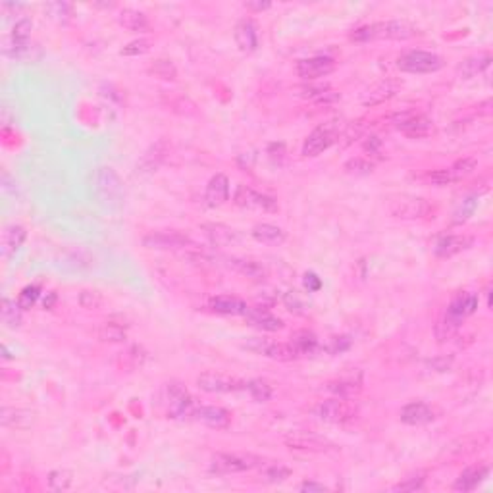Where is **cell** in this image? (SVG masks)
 Returning a JSON list of instances; mask_svg holds the SVG:
<instances>
[{
    "label": "cell",
    "instance_id": "obj_1",
    "mask_svg": "<svg viewBox=\"0 0 493 493\" xmlns=\"http://www.w3.org/2000/svg\"><path fill=\"white\" fill-rule=\"evenodd\" d=\"M417 27L407 19H387V21H376L368 26L357 27L349 39L354 43H370V41H407L417 35Z\"/></svg>",
    "mask_w": 493,
    "mask_h": 493
},
{
    "label": "cell",
    "instance_id": "obj_2",
    "mask_svg": "<svg viewBox=\"0 0 493 493\" xmlns=\"http://www.w3.org/2000/svg\"><path fill=\"white\" fill-rule=\"evenodd\" d=\"M345 126H347V124H343V121L339 120H329L326 121V124H322V126H318L317 129L307 137V141H304V156H310V159H312V156H318V154H322L324 151H328L329 146L339 141Z\"/></svg>",
    "mask_w": 493,
    "mask_h": 493
},
{
    "label": "cell",
    "instance_id": "obj_3",
    "mask_svg": "<svg viewBox=\"0 0 493 493\" xmlns=\"http://www.w3.org/2000/svg\"><path fill=\"white\" fill-rule=\"evenodd\" d=\"M387 212L393 218H401V220H422L434 212V206L422 196L399 195L389 199Z\"/></svg>",
    "mask_w": 493,
    "mask_h": 493
},
{
    "label": "cell",
    "instance_id": "obj_4",
    "mask_svg": "<svg viewBox=\"0 0 493 493\" xmlns=\"http://www.w3.org/2000/svg\"><path fill=\"white\" fill-rule=\"evenodd\" d=\"M443 58L436 52L407 51L397 58V68L405 74H434L443 68Z\"/></svg>",
    "mask_w": 493,
    "mask_h": 493
},
{
    "label": "cell",
    "instance_id": "obj_5",
    "mask_svg": "<svg viewBox=\"0 0 493 493\" xmlns=\"http://www.w3.org/2000/svg\"><path fill=\"white\" fill-rule=\"evenodd\" d=\"M264 462L259 457L245 455V453H216L210 461V472L214 474H237L246 472L257 467H262Z\"/></svg>",
    "mask_w": 493,
    "mask_h": 493
},
{
    "label": "cell",
    "instance_id": "obj_6",
    "mask_svg": "<svg viewBox=\"0 0 493 493\" xmlns=\"http://www.w3.org/2000/svg\"><path fill=\"white\" fill-rule=\"evenodd\" d=\"M357 405L351 399L343 397H332L328 401H322L314 407V414H317L322 422L329 424H345L349 420H353L357 417Z\"/></svg>",
    "mask_w": 493,
    "mask_h": 493
},
{
    "label": "cell",
    "instance_id": "obj_7",
    "mask_svg": "<svg viewBox=\"0 0 493 493\" xmlns=\"http://www.w3.org/2000/svg\"><path fill=\"white\" fill-rule=\"evenodd\" d=\"M166 403H168V417L184 420L191 418L195 412V403L193 397L187 392V387L179 382H170L166 386Z\"/></svg>",
    "mask_w": 493,
    "mask_h": 493
},
{
    "label": "cell",
    "instance_id": "obj_8",
    "mask_svg": "<svg viewBox=\"0 0 493 493\" xmlns=\"http://www.w3.org/2000/svg\"><path fill=\"white\" fill-rule=\"evenodd\" d=\"M478 166V160L474 156H467V159L457 160L455 164H451L449 168H443V170L430 171L426 179L430 181L432 185H437V187H445V185L457 184V181H462L464 177H468L472 171L476 170Z\"/></svg>",
    "mask_w": 493,
    "mask_h": 493
},
{
    "label": "cell",
    "instance_id": "obj_9",
    "mask_svg": "<svg viewBox=\"0 0 493 493\" xmlns=\"http://www.w3.org/2000/svg\"><path fill=\"white\" fill-rule=\"evenodd\" d=\"M393 124L399 131L405 133L407 137L411 139H426L430 137L432 133L436 131L434 121L424 114H417V112H403L393 118Z\"/></svg>",
    "mask_w": 493,
    "mask_h": 493
},
{
    "label": "cell",
    "instance_id": "obj_10",
    "mask_svg": "<svg viewBox=\"0 0 493 493\" xmlns=\"http://www.w3.org/2000/svg\"><path fill=\"white\" fill-rule=\"evenodd\" d=\"M234 203L241 209L249 210H260V212H278V201L270 195L259 193L249 185H237V189L234 193Z\"/></svg>",
    "mask_w": 493,
    "mask_h": 493
},
{
    "label": "cell",
    "instance_id": "obj_11",
    "mask_svg": "<svg viewBox=\"0 0 493 493\" xmlns=\"http://www.w3.org/2000/svg\"><path fill=\"white\" fill-rule=\"evenodd\" d=\"M243 347L257 354H262L266 359H272V361L289 362L297 359V354H295L289 343L270 342V339H264V337H251V339H246Z\"/></svg>",
    "mask_w": 493,
    "mask_h": 493
},
{
    "label": "cell",
    "instance_id": "obj_12",
    "mask_svg": "<svg viewBox=\"0 0 493 493\" xmlns=\"http://www.w3.org/2000/svg\"><path fill=\"white\" fill-rule=\"evenodd\" d=\"M285 445L293 451H310V453H324L334 449V443L314 432H291L285 436Z\"/></svg>",
    "mask_w": 493,
    "mask_h": 493
},
{
    "label": "cell",
    "instance_id": "obj_13",
    "mask_svg": "<svg viewBox=\"0 0 493 493\" xmlns=\"http://www.w3.org/2000/svg\"><path fill=\"white\" fill-rule=\"evenodd\" d=\"M95 187L99 191V195L108 201V203H118L124 196V184H121L120 176L116 174L112 168H99L95 171Z\"/></svg>",
    "mask_w": 493,
    "mask_h": 493
},
{
    "label": "cell",
    "instance_id": "obj_14",
    "mask_svg": "<svg viewBox=\"0 0 493 493\" xmlns=\"http://www.w3.org/2000/svg\"><path fill=\"white\" fill-rule=\"evenodd\" d=\"M196 386L206 393H235L245 389V382L237 378H229L224 374L204 372L196 378Z\"/></svg>",
    "mask_w": 493,
    "mask_h": 493
},
{
    "label": "cell",
    "instance_id": "obj_15",
    "mask_svg": "<svg viewBox=\"0 0 493 493\" xmlns=\"http://www.w3.org/2000/svg\"><path fill=\"white\" fill-rule=\"evenodd\" d=\"M143 245L146 249H156V251H174V249H185L193 245V241L185 234L179 231H152L143 237Z\"/></svg>",
    "mask_w": 493,
    "mask_h": 493
},
{
    "label": "cell",
    "instance_id": "obj_16",
    "mask_svg": "<svg viewBox=\"0 0 493 493\" xmlns=\"http://www.w3.org/2000/svg\"><path fill=\"white\" fill-rule=\"evenodd\" d=\"M326 389L334 397L354 399L362 392V372L361 370H353V372L343 374L339 378L329 379L328 384H326Z\"/></svg>",
    "mask_w": 493,
    "mask_h": 493
},
{
    "label": "cell",
    "instance_id": "obj_17",
    "mask_svg": "<svg viewBox=\"0 0 493 493\" xmlns=\"http://www.w3.org/2000/svg\"><path fill=\"white\" fill-rule=\"evenodd\" d=\"M2 52L4 56L16 62H37L43 56V51L37 43L33 41H14L8 37L2 44Z\"/></svg>",
    "mask_w": 493,
    "mask_h": 493
},
{
    "label": "cell",
    "instance_id": "obj_18",
    "mask_svg": "<svg viewBox=\"0 0 493 493\" xmlns=\"http://www.w3.org/2000/svg\"><path fill=\"white\" fill-rule=\"evenodd\" d=\"M403 87V83L399 79H393V77H386L382 81L374 83L372 87L368 89L364 96H362V104L364 106H378L382 102L389 101L393 96L397 95L399 91Z\"/></svg>",
    "mask_w": 493,
    "mask_h": 493
},
{
    "label": "cell",
    "instance_id": "obj_19",
    "mask_svg": "<svg viewBox=\"0 0 493 493\" xmlns=\"http://www.w3.org/2000/svg\"><path fill=\"white\" fill-rule=\"evenodd\" d=\"M335 70L334 58L329 56H312L304 58L297 64L299 77H303L304 81H314L318 77L329 76Z\"/></svg>",
    "mask_w": 493,
    "mask_h": 493
},
{
    "label": "cell",
    "instance_id": "obj_20",
    "mask_svg": "<svg viewBox=\"0 0 493 493\" xmlns=\"http://www.w3.org/2000/svg\"><path fill=\"white\" fill-rule=\"evenodd\" d=\"M472 243H474V237H470V235H442L434 243V254L437 259H451V257L470 249Z\"/></svg>",
    "mask_w": 493,
    "mask_h": 493
},
{
    "label": "cell",
    "instance_id": "obj_21",
    "mask_svg": "<svg viewBox=\"0 0 493 493\" xmlns=\"http://www.w3.org/2000/svg\"><path fill=\"white\" fill-rule=\"evenodd\" d=\"M37 422V412L19 407H4L0 412V424L14 430H29Z\"/></svg>",
    "mask_w": 493,
    "mask_h": 493
},
{
    "label": "cell",
    "instance_id": "obj_22",
    "mask_svg": "<svg viewBox=\"0 0 493 493\" xmlns=\"http://www.w3.org/2000/svg\"><path fill=\"white\" fill-rule=\"evenodd\" d=\"M193 418L214 430H226L231 424V414L221 407H195Z\"/></svg>",
    "mask_w": 493,
    "mask_h": 493
},
{
    "label": "cell",
    "instance_id": "obj_23",
    "mask_svg": "<svg viewBox=\"0 0 493 493\" xmlns=\"http://www.w3.org/2000/svg\"><path fill=\"white\" fill-rule=\"evenodd\" d=\"M478 304H480V299L476 293H470V291H462V293H457L453 301L447 307V314H451L457 320H467L468 317H472L476 310H478Z\"/></svg>",
    "mask_w": 493,
    "mask_h": 493
},
{
    "label": "cell",
    "instance_id": "obj_24",
    "mask_svg": "<svg viewBox=\"0 0 493 493\" xmlns=\"http://www.w3.org/2000/svg\"><path fill=\"white\" fill-rule=\"evenodd\" d=\"M234 37L241 52L251 54V52L259 49V27H257L253 19H241L239 24L235 26Z\"/></svg>",
    "mask_w": 493,
    "mask_h": 493
},
{
    "label": "cell",
    "instance_id": "obj_25",
    "mask_svg": "<svg viewBox=\"0 0 493 493\" xmlns=\"http://www.w3.org/2000/svg\"><path fill=\"white\" fill-rule=\"evenodd\" d=\"M434 420H436L434 409L422 401H412L401 409V422L409 424V426H426Z\"/></svg>",
    "mask_w": 493,
    "mask_h": 493
},
{
    "label": "cell",
    "instance_id": "obj_26",
    "mask_svg": "<svg viewBox=\"0 0 493 493\" xmlns=\"http://www.w3.org/2000/svg\"><path fill=\"white\" fill-rule=\"evenodd\" d=\"M229 199V179L224 174H216L210 177L206 191H204V201L210 209H218Z\"/></svg>",
    "mask_w": 493,
    "mask_h": 493
},
{
    "label": "cell",
    "instance_id": "obj_27",
    "mask_svg": "<svg viewBox=\"0 0 493 493\" xmlns=\"http://www.w3.org/2000/svg\"><path fill=\"white\" fill-rule=\"evenodd\" d=\"M245 320L254 328L262 329V332H279L284 329V320L278 317H274L272 312L262 307H254L245 312Z\"/></svg>",
    "mask_w": 493,
    "mask_h": 493
},
{
    "label": "cell",
    "instance_id": "obj_28",
    "mask_svg": "<svg viewBox=\"0 0 493 493\" xmlns=\"http://www.w3.org/2000/svg\"><path fill=\"white\" fill-rule=\"evenodd\" d=\"M289 345L293 347L297 359L301 357H310V354H317L320 351V342H318L317 334H312L309 329H299L295 334L291 335Z\"/></svg>",
    "mask_w": 493,
    "mask_h": 493
},
{
    "label": "cell",
    "instance_id": "obj_29",
    "mask_svg": "<svg viewBox=\"0 0 493 493\" xmlns=\"http://www.w3.org/2000/svg\"><path fill=\"white\" fill-rule=\"evenodd\" d=\"M209 304L214 312L226 314V317H245V312L249 310L245 301L234 295H218V297L210 299Z\"/></svg>",
    "mask_w": 493,
    "mask_h": 493
},
{
    "label": "cell",
    "instance_id": "obj_30",
    "mask_svg": "<svg viewBox=\"0 0 493 493\" xmlns=\"http://www.w3.org/2000/svg\"><path fill=\"white\" fill-rule=\"evenodd\" d=\"M487 476H489V467H486V464L470 467L467 470H462L461 476L453 484V489L455 492H472V489L480 486L482 482L486 480Z\"/></svg>",
    "mask_w": 493,
    "mask_h": 493
},
{
    "label": "cell",
    "instance_id": "obj_31",
    "mask_svg": "<svg viewBox=\"0 0 493 493\" xmlns=\"http://www.w3.org/2000/svg\"><path fill=\"white\" fill-rule=\"evenodd\" d=\"M201 229L214 246H229L241 241V235L235 229L221 226V224H204Z\"/></svg>",
    "mask_w": 493,
    "mask_h": 493
},
{
    "label": "cell",
    "instance_id": "obj_32",
    "mask_svg": "<svg viewBox=\"0 0 493 493\" xmlns=\"http://www.w3.org/2000/svg\"><path fill=\"white\" fill-rule=\"evenodd\" d=\"M228 266L245 278H251L254 282H262L268 276V268L262 262L253 259H228Z\"/></svg>",
    "mask_w": 493,
    "mask_h": 493
},
{
    "label": "cell",
    "instance_id": "obj_33",
    "mask_svg": "<svg viewBox=\"0 0 493 493\" xmlns=\"http://www.w3.org/2000/svg\"><path fill=\"white\" fill-rule=\"evenodd\" d=\"M127 328L129 324L126 318L114 317L102 324L99 329V337L106 343H124L127 339Z\"/></svg>",
    "mask_w": 493,
    "mask_h": 493
},
{
    "label": "cell",
    "instance_id": "obj_34",
    "mask_svg": "<svg viewBox=\"0 0 493 493\" xmlns=\"http://www.w3.org/2000/svg\"><path fill=\"white\" fill-rule=\"evenodd\" d=\"M492 64V54H478V56L464 58L459 66H457V76L462 79H472V77L480 76L489 68Z\"/></svg>",
    "mask_w": 493,
    "mask_h": 493
},
{
    "label": "cell",
    "instance_id": "obj_35",
    "mask_svg": "<svg viewBox=\"0 0 493 493\" xmlns=\"http://www.w3.org/2000/svg\"><path fill=\"white\" fill-rule=\"evenodd\" d=\"M26 237V228L16 226V224H14V226H8V228L4 229V234H2V254H4V259H12L14 254L21 249Z\"/></svg>",
    "mask_w": 493,
    "mask_h": 493
},
{
    "label": "cell",
    "instance_id": "obj_36",
    "mask_svg": "<svg viewBox=\"0 0 493 493\" xmlns=\"http://www.w3.org/2000/svg\"><path fill=\"white\" fill-rule=\"evenodd\" d=\"M254 239L259 243H264V245H282L285 241V231L274 224H257L251 231Z\"/></svg>",
    "mask_w": 493,
    "mask_h": 493
},
{
    "label": "cell",
    "instance_id": "obj_37",
    "mask_svg": "<svg viewBox=\"0 0 493 493\" xmlns=\"http://www.w3.org/2000/svg\"><path fill=\"white\" fill-rule=\"evenodd\" d=\"M461 326H462V320H457V318H453L451 314H447V312H443V317L437 320L436 328H434L436 339L439 343L449 342V339H453V337L459 334Z\"/></svg>",
    "mask_w": 493,
    "mask_h": 493
},
{
    "label": "cell",
    "instance_id": "obj_38",
    "mask_svg": "<svg viewBox=\"0 0 493 493\" xmlns=\"http://www.w3.org/2000/svg\"><path fill=\"white\" fill-rule=\"evenodd\" d=\"M118 21L129 31H146L149 29V18L139 10H133V8H124L118 16Z\"/></svg>",
    "mask_w": 493,
    "mask_h": 493
},
{
    "label": "cell",
    "instance_id": "obj_39",
    "mask_svg": "<svg viewBox=\"0 0 493 493\" xmlns=\"http://www.w3.org/2000/svg\"><path fill=\"white\" fill-rule=\"evenodd\" d=\"M21 312L24 310L19 309L18 301H12V299H2V307H0V314H2V324L10 329H18L21 326Z\"/></svg>",
    "mask_w": 493,
    "mask_h": 493
},
{
    "label": "cell",
    "instance_id": "obj_40",
    "mask_svg": "<svg viewBox=\"0 0 493 493\" xmlns=\"http://www.w3.org/2000/svg\"><path fill=\"white\" fill-rule=\"evenodd\" d=\"M168 152V145L166 141H159L156 145H152L149 151L145 152V156L141 159V170L143 171H154L160 166V162L166 159Z\"/></svg>",
    "mask_w": 493,
    "mask_h": 493
},
{
    "label": "cell",
    "instance_id": "obj_41",
    "mask_svg": "<svg viewBox=\"0 0 493 493\" xmlns=\"http://www.w3.org/2000/svg\"><path fill=\"white\" fill-rule=\"evenodd\" d=\"M478 201H480V193H470V195L462 196L461 203L457 204L455 212H453V224H464L478 209Z\"/></svg>",
    "mask_w": 493,
    "mask_h": 493
},
{
    "label": "cell",
    "instance_id": "obj_42",
    "mask_svg": "<svg viewBox=\"0 0 493 493\" xmlns=\"http://www.w3.org/2000/svg\"><path fill=\"white\" fill-rule=\"evenodd\" d=\"M44 14H46L52 21H56L60 26H66V24H70L71 14H74V6H71L70 2H46V4H44Z\"/></svg>",
    "mask_w": 493,
    "mask_h": 493
},
{
    "label": "cell",
    "instance_id": "obj_43",
    "mask_svg": "<svg viewBox=\"0 0 493 493\" xmlns=\"http://www.w3.org/2000/svg\"><path fill=\"white\" fill-rule=\"evenodd\" d=\"M245 389L257 403H266L272 399V386L264 379H249L245 382Z\"/></svg>",
    "mask_w": 493,
    "mask_h": 493
},
{
    "label": "cell",
    "instance_id": "obj_44",
    "mask_svg": "<svg viewBox=\"0 0 493 493\" xmlns=\"http://www.w3.org/2000/svg\"><path fill=\"white\" fill-rule=\"evenodd\" d=\"M74 484V472L68 468H56L49 474V487L52 492H66Z\"/></svg>",
    "mask_w": 493,
    "mask_h": 493
},
{
    "label": "cell",
    "instance_id": "obj_45",
    "mask_svg": "<svg viewBox=\"0 0 493 493\" xmlns=\"http://www.w3.org/2000/svg\"><path fill=\"white\" fill-rule=\"evenodd\" d=\"M262 476L268 484H282L289 478L291 470L279 462H272V464H262Z\"/></svg>",
    "mask_w": 493,
    "mask_h": 493
},
{
    "label": "cell",
    "instance_id": "obj_46",
    "mask_svg": "<svg viewBox=\"0 0 493 493\" xmlns=\"http://www.w3.org/2000/svg\"><path fill=\"white\" fill-rule=\"evenodd\" d=\"M149 71H151L154 77L164 79V81H174V79L177 77V68L174 66V62H170V60H164V58L154 60V62L151 64Z\"/></svg>",
    "mask_w": 493,
    "mask_h": 493
},
{
    "label": "cell",
    "instance_id": "obj_47",
    "mask_svg": "<svg viewBox=\"0 0 493 493\" xmlns=\"http://www.w3.org/2000/svg\"><path fill=\"white\" fill-rule=\"evenodd\" d=\"M145 361H146L145 349L139 347V345H133V347L127 349L126 353H121V367L129 368V370L141 368L143 364H145Z\"/></svg>",
    "mask_w": 493,
    "mask_h": 493
},
{
    "label": "cell",
    "instance_id": "obj_48",
    "mask_svg": "<svg viewBox=\"0 0 493 493\" xmlns=\"http://www.w3.org/2000/svg\"><path fill=\"white\" fill-rule=\"evenodd\" d=\"M284 304L285 309L289 310V312H293V314H297V317H304V314L309 312V304L299 297L297 291H287L284 295Z\"/></svg>",
    "mask_w": 493,
    "mask_h": 493
},
{
    "label": "cell",
    "instance_id": "obj_49",
    "mask_svg": "<svg viewBox=\"0 0 493 493\" xmlns=\"http://www.w3.org/2000/svg\"><path fill=\"white\" fill-rule=\"evenodd\" d=\"M41 297V287L39 285H27L18 295V304L21 310H29L35 307V303Z\"/></svg>",
    "mask_w": 493,
    "mask_h": 493
},
{
    "label": "cell",
    "instance_id": "obj_50",
    "mask_svg": "<svg viewBox=\"0 0 493 493\" xmlns=\"http://www.w3.org/2000/svg\"><path fill=\"white\" fill-rule=\"evenodd\" d=\"M351 345H353V339H351L349 335H334V337H329L328 343H326L322 349L329 354H339L349 351Z\"/></svg>",
    "mask_w": 493,
    "mask_h": 493
},
{
    "label": "cell",
    "instance_id": "obj_51",
    "mask_svg": "<svg viewBox=\"0 0 493 493\" xmlns=\"http://www.w3.org/2000/svg\"><path fill=\"white\" fill-rule=\"evenodd\" d=\"M31 31H33V21L29 18H19L16 19V24L12 27V33H10V39L14 41H31Z\"/></svg>",
    "mask_w": 493,
    "mask_h": 493
},
{
    "label": "cell",
    "instance_id": "obj_52",
    "mask_svg": "<svg viewBox=\"0 0 493 493\" xmlns=\"http://www.w3.org/2000/svg\"><path fill=\"white\" fill-rule=\"evenodd\" d=\"M151 51V41L149 39H135L131 43H127L120 51L121 56H143Z\"/></svg>",
    "mask_w": 493,
    "mask_h": 493
},
{
    "label": "cell",
    "instance_id": "obj_53",
    "mask_svg": "<svg viewBox=\"0 0 493 493\" xmlns=\"http://www.w3.org/2000/svg\"><path fill=\"white\" fill-rule=\"evenodd\" d=\"M79 304H81L83 309L96 310V309H101L102 304H104V297H102L99 291L85 289L79 293Z\"/></svg>",
    "mask_w": 493,
    "mask_h": 493
},
{
    "label": "cell",
    "instance_id": "obj_54",
    "mask_svg": "<svg viewBox=\"0 0 493 493\" xmlns=\"http://www.w3.org/2000/svg\"><path fill=\"white\" fill-rule=\"evenodd\" d=\"M372 162H368V160L361 159V156L351 159L347 164H345V171H347V174H353V176H368V174H372Z\"/></svg>",
    "mask_w": 493,
    "mask_h": 493
},
{
    "label": "cell",
    "instance_id": "obj_55",
    "mask_svg": "<svg viewBox=\"0 0 493 493\" xmlns=\"http://www.w3.org/2000/svg\"><path fill=\"white\" fill-rule=\"evenodd\" d=\"M453 362H455L453 357H436V359H430V361L426 362V370L436 374L449 372L451 368H453Z\"/></svg>",
    "mask_w": 493,
    "mask_h": 493
},
{
    "label": "cell",
    "instance_id": "obj_56",
    "mask_svg": "<svg viewBox=\"0 0 493 493\" xmlns=\"http://www.w3.org/2000/svg\"><path fill=\"white\" fill-rule=\"evenodd\" d=\"M329 85L328 83H318V85H303V87H299V95L304 96V99H312V101H317L318 96L324 95L326 91H329Z\"/></svg>",
    "mask_w": 493,
    "mask_h": 493
},
{
    "label": "cell",
    "instance_id": "obj_57",
    "mask_svg": "<svg viewBox=\"0 0 493 493\" xmlns=\"http://www.w3.org/2000/svg\"><path fill=\"white\" fill-rule=\"evenodd\" d=\"M424 487V474H417L407 478L405 482H401L397 486L393 487V492H417V489H422Z\"/></svg>",
    "mask_w": 493,
    "mask_h": 493
},
{
    "label": "cell",
    "instance_id": "obj_58",
    "mask_svg": "<svg viewBox=\"0 0 493 493\" xmlns=\"http://www.w3.org/2000/svg\"><path fill=\"white\" fill-rule=\"evenodd\" d=\"M303 284H304V289L309 291V293H317V291H320V287H322V279L318 278L314 272H309V274H304Z\"/></svg>",
    "mask_w": 493,
    "mask_h": 493
},
{
    "label": "cell",
    "instance_id": "obj_59",
    "mask_svg": "<svg viewBox=\"0 0 493 493\" xmlns=\"http://www.w3.org/2000/svg\"><path fill=\"white\" fill-rule=\"evenodd\" d=\"M299 489H301V492H307V493L328 492V487L324 486V484H318V482H303V484L299 486Z\"/></svg>",
    "mask_w": 493,
    "mask_h": 493
},
{
    "label": "cell",
    "instance_id": "obj_60",
    "mask_svg": "<svg viewBox=\"0 0 493 493\" xmlns=\"http://www.w3.org/2000/svg\"><path fill=\"white\" fill-rule=\"evenodd\" d=\"M339 99H342V95H339V93H335V91H332V89H329V91H326L324 95L318 96V99L314 102H318V104H332V102L339 101Z\"/></svg>",
    "mask_w": 493,
    "mask_h": 493
},
{
    "label": "cell",
    "instance_id": "obj_61",
    "mask_svg": "<svg viewBox=\"0 0 493 493\" xmlns=\"http://www.w3.org/2000/svg\"><path fill=\"white\" fill-rule=\"evenodd\" d=\"M245 8L246 10H251V12H264V10H268V8H272V2H245Z\"/></svg>",
    "mask_w": 493,
    "mask_h": 493
},
{
    "label": "cell",
    "instance_id": "obj_62",
    "mask_svg": "<svg viewBox=\"0 0 493 493\" xmlns=\"http://www.w3.org/2000/svg\"><path fill=\"white\" fill-rule=\"evenodd\" d=\"M56 293H54V291H51V293H46V295H44V299H43V307H44V309H46V310H51L52 309V307H54V303H56Z\"/></svg>",
    "mask_w": 493,
    "mask_h": 493
},
{
    "label": "cell",
    "instance_id": "obj_63",
    "mask_svg": "<svg viewBox=\"0 0 493 493\" xmlns=\"http://www.w3.org/2000/svg\"><path fill=\"white\" fill-rule=\"evenodd\" d=\"M364 149L370 152H378L379 149V139L378 137H368V141L364 143Z\"/></svg>",
    "mask_w": 493,
    "mask_h": 493
},
{
    "label": "cell",
    "instance_id": "obj_64",
    "mask_svg": "<svg viewBox=\"0 0 493 493\" xmlns=\"http://www.w3.org/2000/svg\"><path fill=\"white\" fill-rule=\"evenodd\" d=\"M2 357H4V359H12V354L8 353L6 345H2Z\"/></svg>",
    "mask_w": 493,
    "mask_h": 493
}]
</instances>
